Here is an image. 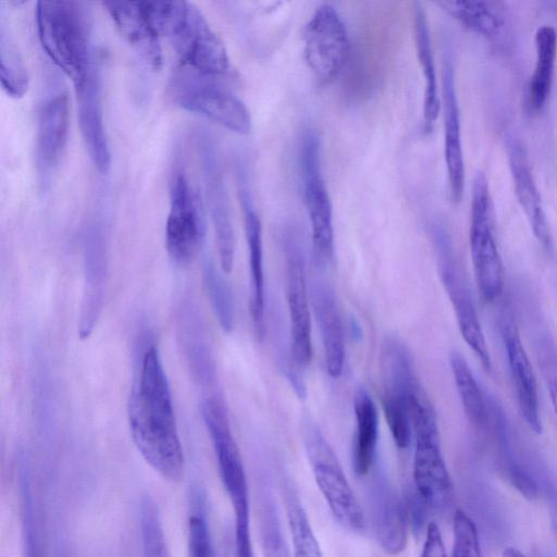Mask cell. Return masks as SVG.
Masks as SVG:
<instances>
[{
	"instance_id": "9a60e30c",
	"label": "cell",
	"mask_w": 557,
	"mask_h": 557,
	"mask_svg": "<svg viewBox=\"0 0 557 557\" xmlns=\"http://www.w3.org/2000/svg\"><path fill=\"white\" fill-rule=\"evenodd\" d=\"M310 283V301L318 324L330 376L338 377L344 368L346 347L341 309L332 283L325 277V268L314 265Z\"/></svg>"
},
{
	"instance_id": "4dcf8cb0",
	"label": "cell",
	"mask_w": 557,
	"mask_h": 557,
	"mask_svg": "<svg viewBox=\"0 0 557 557\" xmlns=\"http://www.w3.org/2000/svg\"><path fill=\"white\" fill-rule=\"evenodd\" d=\"M528 320L536 362L557 419V345L537 310Z\"/></svg>"
},
{
	"instance_id": "d6986e66",
	"label": "cell",
	"mask_w": 557,
	"mask_h": 557,
	"mask_svg": "<svg viewBox=\"0 0 557 557\" xmlns=\"http://www.w3.org/2000/svg\"><path fill=\"white\" fill-rule=\"evenodd\" d=\"M69 117L66 92L53 95L39 110L35 157L38 178L44 186L49 182L65 149Z\"/></svg>"
},
{
	"instance_id": "ba28073f",
	"label": "cell",
	"mask_w": 557,
	"mask_h": 557,
	"mask_svg": "<svg viewBox=\"0 0 557 557\" xmlns=\"http://www.w3.org/2000/svg\"><path fill=\"white\" fill-rule=\"evenodd\" d=\"M164 36L183 65L193 72L205 76L228 72L230 58L223 41L194 3L181 1Z\"/></svg>"
},
{
	"instance_id": "5bb4252c",
	"label": "cell",
	"mask_w": 557,
	"mask_h": 557,
	"mask_svg": "<svg viewBox=\"0 0 557 557\" xmlns=\"http://www.w3.org/2000/svg\"><path fill=\"white\" fill-rule=\"evenodd\" d=\"M202 220L197 197L185 173L175 171L170 187V211L165 224V247L180 265L195 257L202 238Z\"/></svg>"
},
{
	"instance_id": "5b68a950",
	"label": "cell",
	"mask_w": 557,
	"mask_h": 557,
	"mask_svg": "<svg viewBox=\"0 0 557 557\" xmlns=\"http://www.w3.org/2000/svg\"><path fill=\"white\" fill-rule=\"evenodd\" d=\"M413 481L428 508L443 510L453 499V483L442 454L434 409L423 389L412 408Z\"/></svg>"
},
{
	"instance_id": "d4e9b609",
	"label": "cell",
	"mask_w": 557,
	"mask_h": 557,
	"mask_svg": "<svg viewBox=\"0 0 557 557\" xmlns=\"http://www.w3.org/2000/svg\"><path fill=\"white\" fill-rule=\"evenodd\" d=\"M202 160L206 193L216 236L221 270L227 274L233 269L235 251L228 199L215 159L209 149L205 150Z\"/></svg>"
},
{
	"instance_id": "44dd1931",
	"label": "cell",
	"mask_w": 557,
	"mask_h": 557,
	"mask_svg": "<svg viewBox=\"0 0 557 557\" xmlns=\"http://www.w3.org/2000/svg\"><path fill=\"white\" fill-rule=\"evenodd\" d=\"M84 269V290L78 321V336L82 339L91 334L101 312L108 272L106 245L101 234L94 228L85 236Z\"/></svg>"
},
{
	"instance_id": "603a6c76",
	"label": "cell",
	"mask_w": 557,
	"mask_h": 557,
	"mask_svg": "<svg viewBox=\"0 0 557 557\" xmlns=\"http://www.w3.org/2000/svg\"><path fill=\"white\" fill-rule=\"evenodd\" d=\"M102 4L132 47L150 67L159 70L162 65L160 36L141 1H104Z\"/></svg>"
},
{
	"instance_id": "d6a6232c",
	"label": "cell",
	"mask_w": 557,
	"mask_h": 557,
	"mask_svg": "<svg viewBox=\"0 0 557 557\" xmlns=\"http://www.w3.org/2000/svg\"><path fill=\"white\" fill-rule=\"evenodd\" d=\"M203 282L216 319L225 333L234 326V302L231 287L211 261L203 267Z\"/></svg>"
},
{
	"instance_id": "e575fe53",
	"label": "cell",
	"mask_w": 557,
	"mask_h": 557,
	"mask_svg": "<svg viewBox=\"0 0 557 557\" xmlns=\"http://www.w3.org/2000/svg\"><path fill=\"white\" fill-rule=\"evenodd\" d=\"M140 534L144 557H171L158 508L150 499L141 506Z\"/></svg>"
},
{
	"instance_id": "9c48e42d",
	"label": "cell",
	"mask_w": 557,
	"mask_h": 557,
	"mask_svg": "<svg viewBox=\"0 0 557 557\" xmlns=\"http://www.w3.org/2000/svg\"><path fill=\"white\" fill-rule=\"evenodd\" d=\"M431 237L442 284L451 302L460 334L487 371L492 360L468 281L457 259L451 240L438 224L431 227Z\"/></svg>"
},
{
	"instance_id": "3957f363",
	"label": "cell",
	"mask_w": 557,
	"mask_h": 557,
	"mask_svg": "<svg viewBox=\"0 0 557 557\" xmlns=\"http://www.w3.org/2000/svg\"><path fill=\"white\" fill-rule=\"evenodd\" d=\"M202 418L215 454L222 484L232 503L235 528V557H253L249 522V494L245 467L233 436L226 408L221 397H206Z\"/></svg>"
},
{
	"instance_id": "7a4b0ae2",
	"label": "cell",
	"mask_w": 557,
	"mask_h": 557,
	"mask_svg": "<svg viewBox=\"0 0 557 557\" xmlns=\"http://www.w3.org/2000/svg\"><path fill=\"white\" fill-rule=\"evenodd\" d=\"M36 23L46 53L75 88L82 86L95 70L85 5L77 1H38Z\"/></svg>"
},
{
	"instance_id": "ab89813d",
	"label": "cell",
	"mask_w": 557,
	"mask_h": 557,
	"mask_svg": "<svg viewBox=\"0 0 557 557\" xmlns=\"http://www.w3.org/2000/svg\"><path fill=\"white\" fill-rule=\"evenodd\" d=\"M503 557H525V556L521 552H519L517 548L507 547L503 553Z\"/></svg>"
},
{
	"instance_id": "4fadbf2b",
	"label": "cell",
	"mask_w": 557,
	"mask_h": 557,
	"mask_svg": "<svg viewBox=\"0 0 557 557\" xmlns=\"http://www.w3.org/2000/svg\"><path fill=\"white\" fill-rule=\"evenodd\" d=\"M175 101L185 110L198 113L240 135L251 131V115L246 104L227 89L200 77H177Z\"/></svg>"
},
{
	"instance_id": "6da1fadb",
	"label": "cell",
	"mask_w": 557,
	"mask_h": 557,
	"mask_svg": "<svg viewBox=\"0 0 557 557\" xmlns=\"http://www.w3.org/2000/svg\"><path fill=\"white\" fill-rule=\"evenodd\" d=\"M129 431L146 462L162 478L180 482L185 459L172 394L154 343L137 362L127 404Z\"/></svg>"
},
{
	"instance_id": "8d00e7d4",
	"label": "cell",
	"mask_w": 557,
	"mask_h": 557,
	"mask_svg": "<svg viewBox=\"0 0 557 557\" xmlns=\"http://www.w3.org/2000/svg\"><path fill=\"white\" fill-rule=\"evenodd\" d=\"M453 532L451 557H482L475 524L462 510L454 515Z\"/></svg>"
},
{
	"instance_id": "e0dca14e",
	"label": "cell",
	"mask_w": 557,
	"mask_h": 557,
	"mask_svg": "<svg viewBox=\"0 0 557 557\" xmlns=\"http://www.w3.org/2000/svg\"><path fill=\"white\" fill-rule=\"evenodd\" d=\"M500 334L520 412L527 425L539 434L543 426L536 379L518 327L508 311L502 315Z\"/></svg>"
},
{
	"instance_id": "83f0119b",
	"label": "cell",
	"mask_w": 557,
	"mask_h": 557,
	"mask_svg": "<svg viewBox=\"0 0 557 557\" xmlns=\"http://www.w3.org/2000/svg\"><path fill=\"white\" fill-rule=\"evenodd\" d=\"M356 431L352 451L355 472L363 476L372 468L379 438V413L369 392L360 386L354 396Z\"/></svg>"
},
{
	"instance_id": "ffe728a7",
	"label": "cell",
	"mask_w": 557,
	"mask_h": 557,
	"mask_svg": "<svg viewBox=\"0 0 557 557\" xmlns=\"http://www.w3.org/2000/svg\"><path fill=\"white\" fill-rule=\"evenodd\" d=\"M441 101L444 121V158L449 193L450 198L458 202L465 190L466 170L455 72L449 60L443 63Z\"/></svg>"
},
{
	"instance_id": "484cf974",
	"label": "cell",
	"mask_w": 557,
	"mask_h": 557,
	"mask_svg": "<svg viewBox=\"0 0 557 557\" xmlns=\"http://www.w3.org/2000/svg\"><path fill=\"white\" fill-rule=\"evenodd\" d=\"M413 37L419 65L424 77L422 128L430 132L441 111V98L432 49V40L423 7L417 2L413 10Z\"/></svg>"
},
{
	"instance_id": "277c9868",
	"label": "cell",
	"mask_w": 557,
	"mask_h": 557,
	"mask_svg": "<svg viewBox=\"0 0 557 557\" xmlns=\"http://www.w3.org/2000/svg\"><path fill=\"white\" fill-rule=\"evenodd\" d=\"M381 400L385 420L395 444L406 448L412 435V408L422 391L406 345L396 336H386L379 358Z\"/></svg>"
},
{
	"instance_id": "f546056e",
	"label": "cell",
	"mask_w": 557,
	"mask_h": 557,
	"mask_svg": "<svg viewBox=\"0 0 557 557\" xmlns=\"http://www.w3.org/2000/svg\"><path fill=\"white\" fill-rule=\"evenodd\" d=\"M449 364L466 417L474 428L484 430L490 424L488 395L482 391L459 351L450 352Z\"/></svg>"
},
{
	"instance_id": "cb8c5ba5",
	"label": "cell",
	"mask_w": 557,
	"mask_h": 557,
	"mask_svg": "<svg viewBox=\"0 0 557 557\" xmlns=\"http://www.w3.org/2000/svg\"><path fill=\"white\" fill-rule=\"evenodd\" d=\"M245 235L249 257L250 297L249 312L256 336L261 339L264 332V271L262 227L251 198L245 188L240 189Z\"/></svg>"
},
{
	"instance_id": "836d02e7",
	"label": "cell",
	"mask_w": 557,
	"mask_h": 557,
	"mask_svg": "<svg viewBox=\"0 0 557 557\" xmlns=\"http://www.w3.org/2000/svg\"><path fill=\"white\" fill-rule=\"evenodd\" d=\"M260 524L263 556L290 557L276 504L268 492H264L261 500Z\"/></svg>"
},
{
	"instance_id": "60d3db41",
	"label": "cell",
	"mask_w": 557,
	"mask_h": 557,
	"mask_svg": "<svg viewBox=\"0 0 557 557\" xmlns=\"http://www.w3.org/2000/svg\"><path fill=\"white\" fill-rule=\"evenodd\" d=\"M552 519H553V524H554V528L557 532V505H555L553 511H552Z\"/></svg>"
},
{
	"instance_id": "7402d4cb",
	"label": "cell",
	"mask_w": 557,
	"mask_h": 557,
	"mask_svg": "<svg viewBox=\"0 0 557 557\" xmlns=\"http://www.w3.org/2000/svg\"><path fill=\"white\" fill-rule=\"evenodd\" d=\"M78 123L88 154L101 173L111 164V152L103 124L100 82L96 69L88 79L76 87Z\"/></svg>"
},
{
	"instance_id": "1f68e13d",
	"label": "cell",
	"mask_w": 557,
	"mask_h": 557,
	"mask_svg": "<svg viewBox=\"0 0 557 557\" xmlns=\"http://www.w3.org/2000/svg\"><path fill=\"white\" fill-rule=\"evenodd\" d=\"M285 507L294 557H322L306 510L290 483L285 484Z\"/></svg>"
},
{
	"instance_id": "52a82bcc",
	"label": "cell",
	"mask_w": 557,
	"mask_h": 557,
	"mask_svg": "<svg viewBox=\"0 0 557 557\" xmlns=\"http://www.w3.org/2000/svg\"><path fill=\"white\" fill-rule=\"evenodd\" d=\"M298 160L314 265L325 268L334 256L333 207L321 169L320 140L312 128L301 136Z\"/></svg>"
},
{
	"instance_id": "f35d334b",
	"label": "cell",
	"mask_w": 557,
	"mask_h": 557,
	"mask_svg": "<svg viewBox=\"0 0 557 557\" xmlns=\"http://www.w3.org/2000/svg\"><path fill=\"white\" fill-rule=\"evenodd\" d=\"M420 557H447L441 530L435 522L426 525L425 539Z\"/></svg>"
},
{
	"instance_id": "30bf717a",
	"label": "cell",
	"mask_w": 557,
	"mask_h": 557,
	"mask_svg": "<svg viewBox=\"0 0 557 557\" xmlns=\"http://www.w3.org/2000/svg\"><path fill=\"white\" fill-rule=\"evenodd\" d=\"M469 243L478 288L492 302L503 293L504 264L493 231L488 182L481 171L472 182Z\"/></svg>"
},
{
	"instance_id": "8fae6325",
	"label": "cell",
	"mask_w": 557,
	"mask_h": 557,
	"mask_svg": "<svg viewBox=\"0 0 557 557\" xmlns=\"http://www.w3.org/2000/svg\"><path fill=\"white\" fill-rule=\"evenodd\" d=\"M285 296L290 325V356L294 367L306 368L312 360L310 288L306 256L298 234L287 230L282 239Z\"/></svg>"
},
{
	"instance_id": "7c38bea8",
	"label": "cell",
	"mask_w": 557,
	"mask_h": 557,
	"mask_svg": "<svg viewBox=\"0 0 557 557\" xmlns=\"http://www.w3.org/2000/svg\"><path fill=\"white\" fill-rule=\"evenodd\" d=\"M304 57L312 75L320 83L333 81L349 57L348 32L337 10L327 3L315 9L305 26Z\"/></svg>"
},
{
	"instance_id": "d590c367",
	"label": "cell",
	"mask_w": 557,
	"mask_h": 557,
	"mask_svg": "<svg viewBox=\"0 0 557 557\" xmlns=\"http://www.w3.org/2000/svg\"><path fill=\"white\" fill-rule=\"evenodd\" d=\"M1 84L13 97H21L28 86L27 72L16 48L1 39Z\"/></svg>"
},
{
	"instance_id": "74e56055",
	"label": "cell",
	"mask_w": 557,
	"mask_h": 557,
	"mask_svg": "<svg viewBox=\"0 0 557 557\" xmlns=\"http://www.w3.org/2000/svg\"><path fill=\"white\" fill-rule=\"evenodd\" d=\"M189 557H215L206 518L194 512L188 520Z\"/></svg>"
},
{
	"instance_id": "4316f807",
	"label": "cell",
	"mask_w": 557,
	"mask_h": 557,
	"mask_svg": "<svg viewBox=\"0 0 557 557\" xmlns=\"http://www.w3.org/2000/svg\"><path fill=\"white\" fill-rule=\"evenodd\" d=\"M436 4L461 25L485 38H500L507 30L508 21L502 2L446 0Z\"/></svg>"
},
{
	"instance_id": "ac0fdd59",
	"label": "cell",
	"mask_w": 557,
	"mask_h": 557,
	"mask_svg": "<svg viewBox=\"0 0 557 557\" xmlns=\"http://www.w3.org/2000/svg\"><path fill=\"white\" fill-rule=\"evenodd\" d=\"M370 519L382 549L400 554L407 542V511L394 486L382 474L373 478L368 492Z\"/></svg>"
},
{
	"instance_id": "2e32d148",
	"label": "cell",
	"mask_w": 557,
	"mask_h": 557,
	"mask_svg": "<svg viewBox=\"0 0 557 557\" xmlns=\"http://www.w3.org/2000/svg\"><path fill=\"white\" fill-rule=\"evenodd\" d=\"M505 149L518 202L536 239L547 251H552V233L531 170L527 148L516 133L507 132Z\"/></svg>"
},
{
	"instance_id": "8992f818",
	"label": "cell",
	"mask_w": 557,
	"mask_h": 557,
	"mask_svg": "<svg viewBox=\"0 0 557 557\" xmlns=\"http://www.w3.org/2000/svg\"><path fill=\"white\" fill-rule=\"evenodd\" d=\"M302 441L314 481L333 517L343 528L362 532L363 510L330 443L309 420L302 425Z\"/></svg>"
},
{
	"instance_id": "f1b7e54d",
	"label": "cell",
	"mask_w": 557,
	"mask_h": 557,
	"mask_svg": "<svg viewBox=\"0 0 557 557\" xmlns=\"http://www.w3.org/2000/svg\"><path fill=\"white\" fill-rule=\"evenodd\" d=\"M535 65L528 88L529 106L533 110L544 107L552 89L557 53V34L553 26H540L534 36Z\"/></svg>"
}]
</instances>
